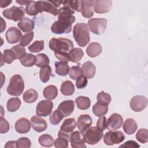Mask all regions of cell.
I'll list each match as a JSON object with an SVG mask.
<instances>
[{
    "mask_svg": "<svg viewBox=\"0 0 148 148\" xmlns=\"http://www.w3.org/2000/svg\"><path fill=\"white\" fill-rule=\"evenodd\" d=\"M136 139L142 143H145L148 142V131L146 128L139 129L136 134Z\"/></svg>",
    "mask_w": 148,
    "mask_h": 148,
    "instance_id": "obj_41",
    "label": "cell"
},
{
    "mask_svg": "<svg viewBox=\"0 0 148 148\" xmlns=\"http://www.w3.org/2000/svg\"><path fill=\"white\" fill-rule=\"evenodd\" d=\"M112 8V1L109 0H97L95 1L94 11L98 14L106 13Z\"/></svg>",
    "mask_w": 148,
    "mask_h": 148,
    "instance_id": "obj_14",
    "label": "cell"
},
{
    "mask_svg": "<svg viewBox=\"0 0 148 148\" xmlns=\"http://www.w3.org/2000/svg\"><path fill=\"white\" fill-rule=\"evenodd\" d=\"M71 146L73 148H86L84 134L80 131L72 132L70 135Z\"/></svg>",
    "mask_w": 148,
    "mask_h": 148,
    "instance_id": "obj_12",
    "label": "cell"
},
{
    "mask_svg": "<svg viewBox=\"0 0 148 148\" xmlns=\"http://www.w3.org/2000/svg\"><path fill=\"white\" fill-rule=\"evenodd\" d=\"M30 1H16V2L20 4L21 5H27Z\"/></svg>",
    "mask_w": 148,
    "mask_h": 148,
    "instance_id": "obj_58",
    "label": "cell"
},
{
    "mask_svg": "<svg viewBox=\"0 0 148 148\" xmlns=\"http://www.w3.org/2000/svg\"><path fill=\"white\" fill-rule=\"evenodd\" d=\"M75 109V103L72 100H66L62 102L58 105V109L62 114L64 117L71 115Z\"/></svg>",
    "mask_w": 148,
    "mask_h": 148,
    "instance_id": "obj_19",
    "label": "cell"
},
{
    "mask_svg": "<svg viewBox=\"0 0 148 148\" xmlns=\"http://www.w3.org/2000/svg\"><path fill=\"white\" fill-rule=\"evenodd\" d=\"M56 72L60 76H66L69 72L70 68L68 63L62 62H55Z\"/></svg>",
    "mask_w": 148,
    "mask_h": 148,
    "instance_id": "obj_31",
    "label": "cell"
},
{
    "mask_svg": "<svg viewBox=\"0 0 148 148\" xmlns=\"http://www.w3.org/2000/svg\"><path fill=\"white\" fill-rule=\"evenodd\" d=\"M28 50L32 53H38L44 49V40H36L28 47Z\"/></svg>",
    "mask_w": 148,
    "mask_h": 148,
    "instance_id": "obj_44",
    "label": "cell"
},
{
    "mask_svg": "<svg viewBox=\"0 0 148 148\" xmlns=\"http://www.w3.org/2000/svg\"><path fill=\"white\" fill-rule=\"evenodd\" d=\"M23 36L21 31L15 27L9 28L6 32V38L9 43L13 44L19 42Z\"/></svg>",
    "mask_w": 148,
    "mask_h": 148,
    "instance_id": "obj_15",
    "label": "cell"
},
{
    "mask_svg": "<svg viewBox=\"0 0 148 148\" xmlns=\"http://www.w3.org/2000/svg\"><path fill=\"white\" fill-rule=\"evenodd\" d=\"M69 61L72 62H77L81 60L84 56L83 51L80 48H74L68 53Z\"/></svg>",
    "mask_w": 148,
    "mask_h": 148,
    "instance_id": "obj_29",
    "label": "cell"
},
{
    "mask_svg": "<svg viewBox=\"0 0 148 148\" xmlns=\"http://www.w3.org/2000/svg\"><path fill=\"white\" fill-rule=\"evenodd\" d=\"M31 124L28 120L25 117H21L17 120L15 123V130L20 134H26L31 129Z\"/></svg>",
    "mask_w": 148,
    "mask_h": 148,
    "instance_id": "obj_21",
    "label": "cell"
},
{
    "mask_svg": "<svg viewBox=\"0 0 148 148\" xmlns=\"http://www.w3.org/2000/svg\"><path fill=\"white\" fill-rule=\"evenodd\" d=\"M82 74V68L79 66H73L70 68L69 72V77L73 80H76Z\"/></svg>",
    "mask_w": 148,
    "mask_h": 148,
    "instance_id": "obj_47",
    "label": "cell"
},
{
    "mask_svg": "<svg viewBox=\"0 0 148 148\" xmlns=\"http://www.w3.org/2000/svg\"><path fill=\"white\" fill-rule=\"evenodd\" d=\"M12 2V1H1V8H5L8 6L9 4H10Z\"/></svg>",
    "mask_w": 148,
    "mask_h": 148,
    "instance_id": "obj_56",
    "label": "cell"
},
{
    "mask_svg": "<svg viewBox=\"0 0 148 148\" xmlns=\"http://www.w3.org/2000/svg\"><path fill=\"white\" fill-rule=\"evenodd\" d=\"M21 104V101L18 98H11L7 102V109L10 112H16L20 108Z\"/></svg>",
    "mask_w": 148,
    "mask_h": 148,
    "instance_id": "obj_34",
    "label": "cell"
},
{
    "mask_svg": "<svg viewBox=\"0 0 148 148\" xmlns=\"http://www.w3.org/2000/svg\"><path fill=\"white\" fill-rule=\"evenodd\" d=\"M51 75V68L48 65L42 67L39 71V77L43 83L47 82Z\"/></svg>",
    "mask_w": 148,
    "mask_h": 148,
    "instance_id": "obj_36",
    "label": "cell"
},
{
    "mask_svg": "<svg viewBox=\"0 0 148 148\" xmlns=\"http://www.w3.org/2000/svg\"><path fill=\"white\" fill-rule=\"evenodd\" d=\"M108 111V105L97 102L92 106L93 113L98 117L106 114Z\"/></svg>",
    "mask_w": 148,
    "mask_h": 148,
    "instance_id": "obj_30",
    "label": "cell"
},
{
    "mask_svg": "<svg viewBox=\"0 0 148 148\" xmlns=\"http://www.w3.org/2000/svg\"><path fill=\"white\" fill-rule=\"evenodd\" d=\"M49 48L54 52L68 53L73 49V44L71 40L67 38H52L49 41Z\"/></svg>",
    "mask_w": 148,
    "mask_h": 148,
    "instance_id": "obj_3",
    "label": "cell"
},
{
    "mask_svg": "<svg viewBox=\"0 0 148 148\" xmlns=\"http://www.w3.org/2000/svg\"><path fill=\"white\" fill-rule=\"evenodd\" d=\"M92 124V119L88 114H82L78 119L76 125L79 131L83 133L86 131Z\"/></svg>",
    "mask_w": 148,
    "mask_h": 148,
    "instance_id": "obj_16",
    "label": "cell"
},
{
    "mask_svg": "<svg viewBox=\"0 0 148 148\" xmlns=\"http://www.w3.org/2000/svg\"><path fill=\"white\" fill-rule=\"evenodd\" d=\"M30 121L33 129L38 132L44 131L47 127V124L45 120L39 116H32Z\"/></svg>",
    "mask_w": 148,
    "mask_h": 148,
    "instance_id": "obj_18",
    "label": "cell"
},
{
    "mask_svg": "<svg viewBox=\"0 0 148 148\" xmlns=\"http://www.w3.org/2000/svg\"><path fill=\"white\" fill-rule=\"evenodd\" d=\"M38 142L41 146L43 147H49L53 146L54 140L53 136H51L49 134H45L39 136Z\"/></svg>",
    "mask_w": 148,
    "mask_h": 148,
    "instance_id": "obj_37",
    "label": "cell"
},
{
    "mask_svg": "<svg viewBox=\"0 0 148 148\" xmlns=\"http://www.w3.org/2000/svg\"><path fill=\"white\" fill-rule=\"evenodd\" d=\"M64 116L58 109L55 110L50 116V122L53 125H57L63 119Z\"/></svg>",
    "mask_w": 148,
    "mask_h": 148,
    "instance_id": "obj_42",
    "label": "cell"
},
{
    "mask_svg": "<svg viewBox=\"0 0 148 148\" xmlns=\"http://www.w3.org/2000/svg\"><path fill=\"white\" fill-rule=\"evenodd\" d=\"M130 105L131 109L134 112H141L146 108L147 99L142 95H135L131 99Z\"/></svg>",
    "mask_w": 148,
    "mask_h": 148,
    "instance_id": "obj_11",
    "label": "cell"
},
{
    "mask_svg": "<svg viewBox=\"0 0 148 148\" xmlns=\"http://www.w3.org/2000/svg\"><path fill=\"white\" fill-rule=\"evenodd\" d=\"M62 4L64 7H67L74 12H81L82 1H65Z\"/></svg>",
    "mask_w": 148,
    "mask_h": 148,
    "instance_id": "obj_38",
    "label": "cell"
},
{
    "mask_svg": "<svg viewBox=\"0 0 148 148\" xmlns=\"http://www.w3.org/2000/svg\"><path fill=\"white\" fill-rule=\"evenodd\" d=\"M53 108V103L50 100L40 101L36 108V114L41 117H46L50 115Z\"/></svg>",
    "mask_w": 148,
    "mask_h": 148,
    "instance_id": "obj_10",
    "label": "cell"
},
{
    "mask_svg": "<svg viewBox=\"0 0 148 148\" xmlns=\"http://www.w3.org/2000/svg\"><path fill=\"white\" fill-rule=\"evenodd\" d=\"M73 14H75V12L71 9L64 6L58 9V20L51 27L52 32L56 34L70 32L72 30V25L75 21V17Z\"/></svg>",
    "mask_w": 148,
    "mask_h": 148,
    "instance_id": "obj_1",
    "label": "cell"
},
{
    "mask_svg": "<svg viewBox=\"0 0 148 148\" xmlns=\"http://www.w3.org/2000/svg\"><path fill=\"white\" fill-rule=\"evenodd\" d=\"M97 102L102 104L108 105L111 102V96L109 94L101 91L99 92L97 97Z\"/></svg>",
    "mask_w": 148,
    "mask_h": 148,
    "instance_id": "obj_43",
    "label": "cell"
},
{
    "mask_svg": "<svg viewBox=\"0 0 148 148\" xmlns=\"http://www.w3.org/2000/svg\"><path fill=\"white\" fill-rule=\"evenodd\" d=\"M73 36L79 46L85 47L90 40L87 25L84 23H77L75 25L73 29Z\"/></svg>",
    "mask_w": 148,
    "mask_h": 148,
    "instance_id": "obj_2",
    "label": "cell"
},
{
    "mask_svg": "<svg viewBox=\"0 0 148 148\" xmlns=\"http://www.w3.org/2000/svg\"><path fill=\"white\" fill-rule=\"evenodd\" d=\"M125 139V135L120 131H109L103 136L104 143L108 146H112L121 143Z\"/></svg>",
    "mask_w": 148,
    "mask_h": 148,
    "instance_id": "obj_8",
    "label": "cell"
},
{
    "mask_svg": "<svg viewBox=\"0 0 148 148\" xmlns=\"http://www.w3.org/2000/svg\"><path fill=\"white\" fill-rule=\"evenodd\" d=\"M60 91L64 95H72L75 92L74 84L71 81L66 80L62 83L60 88Z\"/></svg>",
    "mask_w": 148,
    "mask_h": 148,
    "instance_id": "obj_28",
    "label": "cell"
},
{
    "mask_svg": "<svg viewBox=\"0 0 148 148\" xmlns=\"http://www.w3.org/2000/svg\"><path fill=\"white\" fill-rule=\"evenodd\" d=\"M35 7L38 13L46 12L51 13L54 16H57L58 14V9L51 1H35Z\"/></svg>",
    "mask_w": 148,
    "mask_h": 148,
    "instance_id": "obj_9",
    "label": "cell"
},
{
    "mask_svg": "<svg viewBox=\"0 0 148 148\" xmlns=\"http://www.w3.org/2000/svg\"><path fill=\"white\" fill-rule=\"evenodd\" d=\"M25 10L27 14L29 16H35L39 13L36 9L35 1H29V2L26 5Z\"/></svg>",
    "mask_w": 148,
    "mask_h": 148,
    "instance_id": "obj_48",
    "label": "cell"
},
{
    "mask_svg": "<svg viewBox=\"0 0 148 148\" xmlns=\"http://www.w3.org/2000/svg\"><path fill=\"white\" fill-rule=\"evenodd\" d=\"M36 62V57L32 54H26L22 58L20 59L21 64L26 67L34 66Z\"/></svg>",
    "mask_w": 148,
    "mask_h": 148,
    "instance_id": "obj_35",
    "label": "cell"
},
{
    "mask_svg": "<svg viewBox=\"0 0 148 148\" xmlns=\"http://www.w3.org/2000/svg\"><path fill=\"white\" fill-rule=\"evenodd\" d=\"M51 3L54 5L56 6L57 8L60 6L61 5V4L63 2V1H51Z\"/></svg>",
    "mask_w": 148,
    "mask_h": 148,
    "instance_id": "obj_57",
    "label": "cell"
},
{
    "mask_svg": "<svg viewBox=\"0 0 148 148\" xmlns=\"http://www.w3.org/2000/svg\"><path fill=\"white\" fill-rule=\"evenodd\" d=\"M82 71L84 76L87 79H91L95 76L96 67L92 62L86 61L82 65Z\"/></svg>",
    "mask_w": 148,
    "mask_h": 148,
    "instance_id": "obj_22",
    "label": "cell"
},
{
    "mask_svg": "<svg viewBox=\"0 0 148 148\" xmlns=\"http://www.w3.org/2000/svg\"><path fill=\"white\" fill-rule=\"evenodd\" d=\"M103 135V131L97 127H92L86 131L84 134V138L85 142L91 145H94L101 140Z\"/></svg>",
    "mask_w": 148,
    "mask_h": 148,
    "instance_id": "obj_6",
    "label": "cell"
},
{
    "mask_svg": "<svg viewBox=\"0 0 148 148\" xmlns=\"http://www.w3.org/2000/svg\"><path fill=\"white\" fill-rule=\"evenodd\" d=\"M107 22V20L104 18H92L88 20V25L92 33L100 35L105 32Z\"/></svg>",
    "mask_w": 148,
    "mask_h": 148,
    "instance_id": "obj_5",
    "label": "cell"
},
{
    "mask_svg": "<svg viewBox=\"0 0 148 148\" xmlns=\"http://www.w3.org/2000/svg\"><path fill=\"white\" fill-rule=\"evenodd\" d=\"M87 85V78L84 75H80L77 78L76 81V86L77 88L82 89L86 87Z\"/></svg>",
    "mask_w": 148,
    "mask_h": 148,
    "instance_id": "obj_50",
    "label": "cell"
},
{
    "mask_svg": "<svg viewBox=\"0 0 148 148\" xmlns=\"http://www.w3.org/2000/svg\"><path fill=\"white\" fill-rule=\"evenodd\" d=\"M15 59L16 55L12 49H6L2 54V60L7 64H11Z\"/></svg>",
    "mask_w": 148,
    "mask_h": 148,
    "instance_id": "obj_39",
    "label": "cell"
},
{
    "mask_svg": "<svg viewBox=\"0 0 148 148\" xmlns=\"http://www.w3.org/2000/svg\"><path fill=\"white\" fill-rule=\"evenodd\" d=\"M5 147H17L16 141H9L5 145Z\"/></svg>",
    "mask_w": 148,
    "mask_h": 148,
    "instance_id": "obj_55",
    "label": "cell"
},
{
    "mask_svg": "<svg viewBox=\"0 0 148 148\" xmlns=\"http://www.w3.org/2000/svg\"><path fill=\"white\" fill-rule=\"evenodd\" d=\"M17 147L19 148H28L31 146L30 140L26 137H21L16 140Z\"/></svg>",
    "mask_w": 148,
    "mask_h": 148,
    "instance_id": "obj_49",
    "label": "cell"
},
{
    "mask_svg": "<svg viewBox=\"0 0 148 148\" xmlns=\"http://www.w3.org/2000/svg\"><path fill=\"white\" fill-rule=\"evenodd\" d=\"M25 13V9L23 7H17L16 6L5 9L2 12V14L5 18L14 21L21 20L23 18Z\"/></svg>",
    "mask_w": 148,
    "mask_h": 148,
    "instance_id": "obj_7",
    "label": "cell"
},
{
    "mask_svg": "<svg viewBox=\"0 0 148 148\" xmlns=\"http://www.w3.org/2000/svg\"><path fill=\"white\" fill-rule=\"evenodd\" d=\"M54 56L60 62L68 63L69 61V54L65 52H54Z\"/></svg>",
    "mask_w": 148,
    "mask_h": 148,
    "instance_id": "obj_52",
    "label": "cell"
},
{
    "mask_svg": "<svg viewBox=\"0 0 148 148\" xmlns=\"http://www.w3.org/2000/svg\"><path fill=\"white\" fill-rule=\"evenodd\" d=\"M102 51L101 45L97 42H92L87 46L86 53L90 57H95L98 56Z\"/></svg>",
    "mask_w": 148,
    "mask_h": 148,
    "instance_id": "obj_23",
    "label": "cell"
},
{
    "mask_svg": "<svg viewBox=\"0 0 148 148\" xmlns=\"http://www.w3.org/2000/svg\"><path fill=\"white\" fill-rule=\"evenodd\" d=\"M43 96L45 98L52 100L55 99L58 95V89L54 85H49L46 87L43 91Z\"/></svg>",
    "mask_w": 148,
    "mask_h": 148,
    "instance_id": "obj_27",
    "label": "cell"
},
{
    "mask_svg": "<svg viewBox=\"0 0 148 148\" xmlns=\"http://www.w3.org/2000/svg\"><path fill=\"white\" fill-rule=\"evenodd\" d=\"M17 26L24 32H29L34 29L35 24L32 20L28 17H24L18 22Z\"/></svg>",
    "mask_w": 148,
    "mask_h": 148,
    "instance_id": "obj_24",
    "label": "cell"
},
{
    "mask_svg": "<svg viewBox=\"0 0 148 148\" xmlns=\"http://www.w3.org/2000/svg\"><path fill=\"white\" fill-rule=\"evenodd\" d=\"M123 130L125 134L132 135L135 132L138 128L136 122L132 118H128L125 120L123 124Z\"/></svg>",
    "mask_w": 148,
    "mask_h": 148,
    "instance_id": "obj_25",
    "label": "cell"
},
{
    "mask_svg": "<svg viewBox=\"0 0 148 148\" xmlns=\"http://www.w3.org/2000/svg\"><path fill=\"white\" fill-rule=\"evenodd\" d=\"M24 89V83L20 75H13L7 87L8 93L12 96H20Z\"/></svg>",
    "mask_w": 148,
    "mask_h": 148,
    "instance_id": "obj_4",
    "label": "cell"
},
{
    "mask_svg": "<svg viewBox=\"0 0 148 148\" xmlns=\"http://www.w3.org/2000/svg\"><path fill=\"white\" fill-rule=\"evenodd\" d=\"M34 36V32L32 31L24 34L21 38L20 45L23 47L28 46L32 40Z\"/></svg>",
    "mask_w": 148,
    "mask_h": 148,
    "instance_id": "obj_46",
    "label": "cell"
},
{
    "mask_svg": "<svg viewBox=\"0 0 148 148\" xmlns=\"http://www.w3.org/2000/svg\"><path fill=\"white\" fill-rule=\"evenodd\" d=\"M75 102L77 108L81 110H87L91 105V101L90 98L84 96H80L76 98Z\"/></svg>",
    "mask_w": 148,
    "mask_h": 148,
    "instance_id": "obj_32",
    "label": "cell"
},
{
    "mask_svg": "<svg viewBox=\"0 0 148 148\" xmlns=\"http://www.w3.org/2000/svg\"><path fill=\"white\" fill-rule=\"evenodd\" d=\"M11 49L14 53L16 59H21L26 54V50L24 47L21 46L20 44L13 46Z\"/></svg>",
    "mask_w": 148,
    "mask_h": 148,
    "instance_id": "obj_45",
    "label": "cell"
},
{
    "mask_svg": "<svg viewBox=\"0 0 148 148\" xmlns=\"http://www.w3.org/2000/svg\"><path fill=\"white\" fill-rule=\"evenodd\" d=\"M38 97V92L34 89H29L25 91L23 94V100L27 103H33L37 99Z\"/></svg>",
    "mask_w": 148,
    "mask_h": 148,
    "instance_id": "obj_33",
    "label": "cell"
},
{
    "mask_svg": "<svg viewBox=\"0 0 148 148\" xmlns=\"http://www.w3.org/2000/svg\"><path fill=\"white\" fill-rule=\"evenodd\" d=\"M95 1H82L81 13L85 18H90L94 15L93 6Z\"/></svg>",
    "mask_w": 148,
    "mask_h": 148,
    "instance_id": "obj_20",
    "label": "cell"
},
{
    "mask_svg": "<svg viewBox=\"0 0 148 148\" xmlns=\"http://www.w3.org/2000/svg\"><path fill=\"white\" fill-rule=\"evenodd\" d=\"M97 127L102 131L107 128V120L105 116H100L97 122Z\"/></svg>",
    "mask_w": 148,
    "mask_h": 148,
    "instance_id": "obj_53",
    "label": "cell"
},
{
    "mask_svg": "<svg viewBox=\"0 0 148 148\" xmlns=\"http://www.w3.org/2000/svg\"><path fill=\"white\" fill-rule=\"evenodd\" d=\"M140 145L135 141L133 140H130L125 142L123 145L119 146V147H124V148H138L139 147Z\"/></svg>",
    "mask_w": 148,
    "mask_h": 148,
    "instance_id": "obj_54",
    "label": "cell"
},
{
    "mask_svg": "<svg viewBox=\"0 0 148 148\" xmlns=\"http://www.w3.org/2000/svg\"><path fill=\"white\" fill-rule=\"evenodd\" d=\"M0 133L5 134L9 131L10 129V125L8 121L3 119L2 117H1L0 119Z\"/></svg>",
    "mask_w": 148,
    "mask_h": 148,
    "instance_id": "obj_51",
    "label": "cell"
},
{
    "mask_svg": "<svg viewBox=\"0 0 148 148\" xmlns=\"http://www.w3.org/2000/svg\"><path fill=\"white\" fill-rule=\"evenodd\" d=\"M123 119L122 116L117 113H114L107 120V128L109 131H116L119 129L123 125Z\"/></svg>",
    "mask_w": 148,
    "mask_h": 148,
    "instance_id": "obj_13",
    "label": "cell"
},
{
    "mask_svg": "<svg viewBox=\"0 0 148 148\" xmlns=\"http://www.w3.org/2000/svg\"><path fill=\"white\" fill-rule=\"evenodd\" d=\"M76 127V123L73 118H69L65 119L62 124L60 130L58 132L60 134L71 135Z\"/></svg>",
    "mask_w": 148,
    "mask_h": 148,
    "instance_id": "obj_17",
    "label": "cell"
},
{
    "mask_svg": "<svg viewBox=\"0 0 148 148\" xmlns=\"http://www.w3.org/2000/svg\"><path fill=\"white\" fill-rule=\"evenodd\" d=\"M6 28V22L3 20V24H2L1 26V32H2L4 29Z\"/></svg>",
    "mask_w": 148,
    "mask_h": 148,
    "instance_id": "obj_59",
    "label": "cell"
},
{
    "mask_svg": "<svg viewBox=\"0 0 148 148\" xmlns=\"http://www.w3.org/2000/svg\"><path fill=\"white\" fill-rule=\"evenodd\" d=\"M70 141V136L58 134V138L54 142V145L57 148H65L68 146Z\"/></svg>",
    "mask_w": 148,
    "mask_h": 148,
    "instance_id": "obj_26",
    "label": "cell"
},
{
    "mask_svg": "<svg viewBox=\"0 0 148 148\" xmlns=\"http://www.w3.org/2000/svg\"><path fill=\"white\" fill-rule=\"evenodd\" d=\"M36 62L35 65L37 67L42 68L44 66L48 65L50 63L49 58L47 55L43 53H40L36 55Z\"/></svg>",
    "mask_w": 148,
    "mask_h": 148,
    "instance_id": "obj_40",
    "label": "cell"
}]
</instances>
